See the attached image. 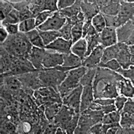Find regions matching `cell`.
<instances>
[{"instance_id":"1","label":"cell","mask_w":134,"mask_h":134,"mask_svg":"<svg viewBox=\"0 0 134 134\" xmlns=\"http://www.w3.org/2000/svg\"><path fill=\"white\" fill-rule=\"evenodd\" d=\"M1 47L15 57L28 59L33 46L25 33L19 32L16 35H10Z\"/></svg>"},{"instance_id":"2","label":"cell","mask_w":134,"mask_h":134,"mask_svg":"<svg viewBox=\"0 0 134 134\" xmlns=\"http://www.w3.org/2000/svg\"><path fill=\"white\" fill-rule=\"evenodd\" d=\"M87 70V68L81 66L68 71L67 75L64 79V80L57 87L61 98H63L67 93L71 92L72 90L80 85L79 83L80 79L85 75Z\"/></svg>"},{"instance_id":"3","label":"cell","mask_w":134,"mask_h":134,"mask_svg":"<svg viewBox=\"0 0 134 134\" xmlns=\"http://www.w3.org/2000/svg\"><path fill=\"white\" fill-rule=\"evenodd\" d=\"M122 78V76L119 75L115 79L110 80L108 78H98L96 77L93 81V85L99 84L101 89L96 92H94V98H116L119 96L118 93V82Z\"/></svg>"},{"instance_id":"4","label":"cell","mask_w":134,"mask_h":134,"mask_svg":"<svg viewBox=\"0 0 134 134\" xmlns=\"http://www.w3.org/2000/svg\"><path fill=\"white\" fill-rule=\"evenodd\" d=\"M68 73L60 70H56L54 68L43 69L39 70V78L42 87H52L58 90L57 87L64 80Z\"/></svg>"},{"instance_id":"5","label":"cell","mask_w":134,"mask_h":134,"mask_svg":"<svg viewBox=\"0 0 134 134\" xmlns=\"http://www.w3.org/2000/svg\"><path fill=\"white\" fill-rule=\"evenodd\" d=\"M34 96L36 103L39 106L46 104L62 103L61 98L58 91L52 87H42L35 91Z\"/></svg>"},{"instance_id":"6","label":"cell","mask_w":134,"mask_h":134,"mask_svg":"<svg viewBox=\"0 0 134 134\" xmlns=\"http://www.w3.org/2000/svg\"><path fill=\"white\" fill-rule=\"evenodd\" d=\"M83 86L81 85L68 93L62 98V104L69 106L74 110L75 113H80L81 96Z\"/></svg>"},{"instance_id":"7","label":"cell","mask_w":134,"mask_h":134,"mask_svg":"<svg viewBox=\"0 0 134 134\" xmlns=\"http://www.w3.org/2000/svg\"><path fill=\"white\" fill-rule=\"evenodd\" d=\"M117 41L127 46L133 45V20H129L125 25L116 29Z\"/></svg>"},{"instance_id":"8","label":"cell","mask_w":134,"mask_h":134,"mask_svg":"<svg viewBox=\"0 0 134 134\" xmlns=\"http://www.w3.org/2000/svg\"><path fill=\"white\" fill-rule=\"evenodd\" d=\"M66 21V18L61 15L60 12L57 11L54 12L52 16L49 17L45 23L38 26L37 29L42 31H58L64 26Z\"/></svg>"},{"instance_id":"9","label":"cell","mask_w":134,"mask_h":134,"mask_svg":"<svg viewBox=\"0 0 134 134\" xmlns=\"http://www.w3.org/2000/svg\"><path fill=\"white\" fill-rule=\"evenodd\" d=\"M119 11L116 16V26L119 27L129 20H133L134 3L127 1H120Z\"/></svg>"},{"instance_id":"10","label":"cell","mask_w":134,"mask_h":134,"mask_svg":"<svg viewBox=\"0 0 134 134\" xmlns=\"http://www.w3.org/2000/svg\"><path fill=\"white\" fill-rule=\"evenodd\" d=\"M75 114V112L74 111L73 109L63 104L62 105L60 109L57 113V115L55 116L52 123H54L58 127L62 128L66 131L67 126Z\"/></svg>"},{"instance_id":"11","label":"cell","mask_w":134,"mask_h":134,"mask_svg":"<svg viewBox=\"0 0 134 134\" xmlns=\"http://www.w3.org/2000/svg\"><path fill=\"white\" fill-rule=\"evenodd\" d=\"M39 70L17 75L24 88L36 90L40 87H42L39 78Z\"/></svg>"},{"instance_id":"12","label":"cell","mask_w":134,"mask_h":134,"mask_svg":"<svg viewBox=\"0 0 134 134\" xmlns=\"http://www.w3.org/2000/svg\"><path fill=\"white\" fill-rule=\"evenodd\" d=\"M119 43V51L116 56V60L121 68L123 69H128L129 66L133 65V55L130 53L127 45Z\"/></svg>"},{"instance_id":"13","label":"cell","mask_w":134,"mask_h":134,"mask_svg":"<svg viewBox=\"0 0 134 134\" xmlns=\"http://www.w3.org/2000/svg\"><path fill=\"white\" fill-rule=\"evenodd\" d=\"M63 62L64 54L47 49L43 59L42 65L43 69H50L58 66H62Z\"/></svg>"},{"instance_id":"14","label":"cell","mask_w":134,"mask_h":134,"mask_svg":"<svg viewBox=\"0 0 134 134\" xmlns=\"http://www.w3.org/2000/svg\"><path fill=\"white\" fill-rule=\"evenodd\" d=\"M100 35V45L104 48H108L117 43V36H116V28L106 26L99 33Z\"/></svg>"},{"instance_id":"15","label":"cell","mask_w":134,"mask_h":134,"mask_svg":"<svg viewBox=\"0 0 134 134\" xmlns=\"http://www.w3.org/2000/svg\"><path fill=\"white\" fill-rule=\"evenodd\" d=\"M72 46V40L67 41L63 38L59 37L51 43L50 44L45 46V49L54 51L60 54H66L71 52L70 49Z\"/></svg>"},{"instance_id":"16","label":"cell","mask_w":134,"mask_h":134,"mask_svg":"<svg viewBox=\"0 0 134 134\" xmlns=\"http://www.w3.org/2000/svg\"><path fill=\"white\" fill-rule=\"evenodd\" d=\"M104 49V48L101 45L97 46L91 52V54L84 59V60L82 62V66L86 67L87 69L97 67L101 60Z\"/></svg>"},{"instance_id":"17","label":"cell","mask_w":134,"mask_h":134,"mask_svg":"<svg viewBox=\"0 0 134 134\" xmlns=\"http://www.w3.org/2000/svg\"><path fill=\"white\" fill-rule=\"evenodd\" d=\"M46 51L44 48H39L35 46L32 48L28 60L37 70H42L43 69L42 62Z\"/></svg>"},{"instance_id":"18","label":"cell","mask_w":134,"mask_h":134,"mask_svg":"<svg viewBox=\"0 0 134 134\" xmlns=\"http://www.w3.org/2000/svg\"><path fill=\"white\" fill-rule=\"evenodd\" d=\"M80 6L85 20H92L93 17L100 13V10L96 1H81Z\"/></svg>"},{"instance_id":"19","label":"cell","mask_w":134,"mask_h":134,"mask_svg":"<svg viewBox=\"0 0 134 134\" xmlns=\"http://www.w3.org/2000/svg\"><path fill=\"white\" fill-rule=\"evenodd\" d=\"M94 124L95 122L89 115L85 114H80L78 123L76 129L74 131L75 134L90 133V129Z\"/></svg>"},{"instance_id":"20","label":"cell","mask_w":134,"mask_h":134,"mask_svg":"<svg viewBox=\"0 0 134 134\" xmlns=\"http://www.w3.org/2000/svg\"><path fill=\"white\" fill-rule=\"evenodd\" d=\"M93 101V85H88L83 87L81 96L80 113L87 109Z\"/></svg>"},{"instance_id":"21","label":"cell","mask_w":134,"mask_h":134,"mask_svg":"<svg viewBox=\"0 0 134 134\" xmlns=\"http://www.w3.org/2000/svg\"><path fill=\"white\" fill-rule=\"evenodd\" d=\"M118 90L120 93L126 98H133V87L131 81L127 79L122 77L118 82Z\"/></svg>"},{"instance_id":"22","label":"cell","mask_w":134,"mask_h":134,"mask_svg":"<svg viewBox=\"0 0 134 134\" xmlns=\"http://www.w3.org/2000/svg\"><path fill=\"white\" fill-rule=\"evenodd\" d=\"M82 66V60L78 56L72 54V52L69 54H64V62L62 66L67 67L71 70Z\"/></svg>"},{"instance_id":"23","label":"cell","mask_w":134,"mask_h":134,"mask_svg":"<svg viewBox=\"0 0 134 134\" xmlns=\"http://www.w3.org/2000/svg\"><path fill=\"white\" fill-rule=\"evenodd\" d=\"M119 48L120 46L119 43L115 45L108 47V48H104L101 60H100V62L98 64H104V63H106V62H108L110 60L116 58V55H117L118 52L119 51Z\"/></svg>"},{"instance_id":"24","label":"cell","mask_w":134,"mask_h":134,"mask_svg":"<svg viewBox=\"0 0 134 134\" xmlns=\"http://www.w3.org/2000/svg\"><path fill=\"white\" fill-rule=\"evenodd\" d=\"M71 52L78 56L82 60L85 59V55L87 51V42L85 39H81L78 41L74 43L70 49Z\"/></svg>"},{"instance_id":"25","label":"cell","mask_w":134,"mask_h":134,"mask_svg":"<svg viewBox=\"0 0 134 134\" xmlns=\"http://www.w3.org/2000/svg\"><path fill=\"white\" fill-rule=\"evenodd\" d=\"M120 7H121L120 1L111 0L108 4L102 7V8H100V13H101L102 14L116 16L119 13Z\"/></svg>"},{"instance_id":"26","label":"cell","mask_w":134,"mask_h":134,"mask_svg":"<svg viewBox=\"0 0 134 134\" xmlns=\"http://www.w3.org/2000/svg\"><path fill=\"white\" fill-rule=\"evenodd\" d=\"M84 39L87 42V51L85 55V58L91 54L92 51L100 45V35L96 33L94 35H87Z\"/></svg>"},{"instance_id":"27","label":"cell","mask_w":134,"mask_h":134,"mask_svg":"<svg viewBox=\"0 0 134 134\" xmlns=\"http://www.w3.org/2000/svg\"><path fill=\"white\" fill-rule=\"evenodd\" d=\"M62 105V103L46 104L43 105L44 107L45 115L49 123L52 122L55 116L60 109Z\"/></svg>"},{"instance_id":"28","label":"cell","mask_w":134,"mask_h":134,"mask_svg":"<svg viewBox=\"0 0 134 134\" xmlns=\"http://www.w3.org/2000/svg\"><path fill=\"white\" fill-rule=\"evenodd\" d=\"M81 1H75V3L71 6L65 9L60 10V13L66 18H71L77 16L78 14L81 11Z\"/></svg>"},{"instance_id":"29","label":"cell","mask_w":134,"mask_h":134,"mask_svg":"<svg viewBox=\"0 0 134 134\" xmlns=\"http://www.w3.org/2000/svg\"><path fill=\"white\" fill-rule=\"evenodd\" d=\"M40 36L43 40V42L44 43L45 46L50 44L51 43L55 41L56 39L61 37V35L59 31H42L39 29H37Z\"/></svg>"},{"instance_id":"30","label":"cell","mask_w":134,"mask_h":134,"mask_svg":"<svg viewBox=\"0 0 134 134\" xmlns=\"http://www.w3.org/2000/svg\"><path fill=\"white\" fill-rule=\"evenodd\" d=\"M25 35H26V36L27 37L28 39L32 44V46L39 48H44L45 49V45L43 42L42 39H41L37 29L25 33Z\"/></svg>"},{"instance_id":"31","label":"cell","mask_w":134,"mask_h":134,"mask_svg":"<svg viewBox=\"0 0 134 134\" xmlns=\"http://www.w3.org/2000/svg\"><path fill=\"white\" fill-rule=\"evenodd\" d=\"M96 70L97 67L87 69L85 75L80 79V81H79L80 85H82L83 87L85 86V85H92V83H93V79H94V77H95L96 74Z\"/></svg>"},{"instance_id":"32","label":"cell","mask_w":134,"mask_h":134,"mask_svg":"<svg viewBox=\"0 0 134 134\" xmlns=\"http://www.w3.org/2000/svg\"><path fill=\"white\" fill-rule=\"evenodd\" d=\"M92 25L97 31V33H101L106 27V23L103 15L101 13H98L95 16L93 17L92 19Z\"/></svg>"},{"instance_id":"33","label":"cell","mask_w":134,"mask_h":134,"mask_svg":"<svg viewBox=\"0 0 134 134\" xmlns=\"http://www.w3.org/2000/svg\"><path fill=\"white\" fill-rule=\"evenodd\" d=\"M120 119H121V113L115 110L104 115L102 123V124L119 123Z\"/></svg>"},{"instance_id":"34","label":"cell","mask_w":134,"mask_h":134,"mask_svg":"<svg viewBox=\"0 0 134 134\" xmlns=\"http://www.w3.org/2000/svg\"><path fill=\"white\" fill-rule=\"evenodd\" d=\"M18 23H20L19 12L14 8L7 15L5 19L2 22V25L4 26V25H8V24L15 25V24H18Z\"/></svg>"},{"instance_id":"35","label":"cell","mask_w":134,"mask_h":134,"mask_svg":"<svg viewBox=\"0 0 134 134\" xmlns=\"http://www.w3.org/2000/svg\"><path fill=\"white\" fill-rule=\"evenodd\" d=\"M36 27L35 26V19L30 18L20 23L19 31L23 33H26L31 31H33Z\"/></svg>"},{"instance_id":"36","label":"cell","mask_w":134,"mask_h":134,"mask_svg":"<svg viewBox=\"0 0 134 134\" xmlns=\"http://www.w3.org/2000/svg\"><path fill=\"white\" fill-rule=\"evenodd\" d=\"M83 23H79L72 26L71 30L72 44L75 43L83 36Z\"/></svg>"},{"instance_id":"37","label":"cell","mask_w":134,"mask_h":134,"mask_svg":"<svg viewBox=\"0 0 134 134\" xmlns=\"http://www.w3.org/2000/svg\"><path fill=\"white\" fill-rule=\"evenodd\" d=\"M80 114H85V115H87L92 118L95 123H100L102 122L103 116L104 115L103 113L100 110H92L90 108H87V109L85 110L84 111L81 113Z\"/></svg>"},{"instance_id":"38","label":"cell","mask_w":134,"mask_h":134,"mask_svg":"<svg viewBox=\"0 0 134 134\" xmlns=\"http://www.w3.org/2000/svg\"><path fill=\"white\" fill-rule=\"evenodd\" d=\"M134 119L133 115H129L126 113H121V119L119 124L121 127H133Z\"/></svg>"},{"instance_id":"39","label":"cell","mask_w":134,"mask_h":134,"mask_svg":"<svg viewBox=\"0 0 134 134\" xmlns=\"http://www.w3.org/2000/svg\"><path fill=\"white\" fill-rule=\"evenodd\" d=\"M88 108L92 110H100L102 113L106 115L109 113H111L113 111H115L116 110V106L115 104H110V105H107V106H101L98 104L95 103V102H92L90 106H89Z\"/></svg>"},{"instance_id":"40","label":"cell","mask_w":134,"mask_h":134,"mask_svg":"<svg viewBox=\"0 0 134 134\" xmlns=\"http://www.w3.org/2000/svg\"><path fill=\"white\" fill-rule=\"evenodd\" d=\"M14 8L10 2L1 1V21H3L5 19L7 15L10 13Z\"/></svg>"},{"instance_id":"41","label":"cell","mask_w":134,"mask_h":134,"mask_svg":"<svg viewBox=\"0 0 134 134\" xmlns=\"http://www.w3.org/2000/svg\"><path fill=\"white\" fill-rule=\"evenodd\" d=\"M116 72L120 74L121 76L124 78L129 79L131 81L132 84L134 83V68L133 65H131L129 66L128 69H123L122 68H120L116 70Z\"/></svg>"},{"instance_id":"42","label":"cell","mask_w":134,"mask_h":134,"mask_svg":"<svg viewBox=\"0 0 134 134\" xmlns=\"http://www.w3.org/2000/svg\"><path fill=\"white\" fill-rule=\"evenodd\" d=\"M72 26L69 23H66L62 26L60 29L59 30V32L61 35V37L64 39L65 40L69 41L72 40V36H71V30H72Z\"/></svg>"},{"instance_id":"43","label":"cell","mask_w":134,"mask_h":134,"mask_svg":"<svg viewBox=\"0 0 134 134\" xmlns=\"http://www.w3.org/2000/svg\"><path fill=\"white\" fill-rule=\"evenodd\" d=\"M54 12H52L50 11H45L39 14L35 18V26H39L52 16Z\"/></svg>"},{"instance_id":"44","label":"cell","mask_w":134,"mask_h":134,"mask_svg":"<svg viewBox=\"0 0 134 134\" xmlns=\"http://www.w3.org/2000/svg\"><path fill=\"white\" fill-rule=\"evenodd\" d=\"M79 116H80V113H75L73 115L72 119L70 120V123H69V125L67 126V128L66 129V133H73L75 129L77 127Z\"/></svg>"},{"instance_id":"45","label":"cell","mask_w":134,"mask_h":134,"mask_svg":"<svg viewBox=\"0 0 134 134\" xmlns=\"http://www.w3.org/2000/svg\"><path fill=\"white\" fill-rule=\"evenodd\" d=\"M97 67H100V68H102V69H110V70H115V71H116L118 69L121 68V66L119 64V62L116 61V59L110 60L108 61V62H106V63H104V64H98Z\"/></svg>"},{"instance_id":"46","label":"cell","mask_w":134,"mask_h":134,"mask_svg":"<svg viewBox=\"0 0 134 134\" xmlns=\"http://www.w3.org/2000/svg\"><path fill=\"white\" fill-rule=\"evenodd\" d=\"M123 113H126L129 115H133L134 113V103L133 100L131 98H129L125 102L123 109L121 110Z\"/></svg>"},{"instance_id":"47","label":"cell","mask_w":134,"mask_h":134,"mask_svg":"<svg viewBox=\"0 0 134 134\" xmlns=\"http://www.w3.org/2000/svg\"><path fill=\"white\" fill-rule=\"evenodd\" d=\"M106 23V26H110V27H115L117 28L116 26V16H108V15L102 14Z\"/></svg>"},{"instance_id":"48","label":"cell","mask_w":134,"mask_h":134,"mask_svg":"<svg viewBox=\"0 0 134 134\" xmlns=\"http://www.w3.org/2000/svg\"><path fill=\"white\" fill-rule=\"evenodd\" d=\"M127 100V98H126L125 96H119L117 97L115 99V105L116 106V110L120 113H121V110L123 109V107L124 106L125 102Z\"/></svg>"},{"instance_id":"49","label":"cell","mask_w":134,"mask_h":134,"mask_svg":"<svg viewBox=\"0 0 134 134\" xmlns=\"http://www.w3.org/2000/svg\"><path fill=\"white\" fill-rule=\"evenodd\" d=\"M75 2V0H60V1H58V9L61 10L66 8H69V7L73 5Z\"/></svg>"},{"instance_id":"50","label":"cell","mask_w":134,"mask_h":134,"mask_svg":"<svg viewBox=\"0 0 134 134\" xmlns=\"http://www.w3.org/2000/svg\"><path fill=\"white\" fill-rule=\"evenodd\" d=\"M3 26L5 27L9 35H16L19 33L18 32V31H19V25H18V24H15V25L8 24V25H5Z\"/></svg>"},{"instance_id":"51","label":"cell","mask_w":134,"mask_h":134,"mask_svg":"<svg viewBox=\"0 0 134 134\" xmlns=\"http://www.w3.org/2000/svg\"><path fill=\"white\" fill-rule=\"evenodd\" d=\"M93 102L101 106H107V105L115 104V98H108V99H96L93 100Z\"/></svg>"},{"instance_id":"52","label":"cell","mask_w":134,"mask_h":134,"mask_svg":"<svg viewBox=\"0 0 134 134\" xmlns=\"http://www.w3.org/2000/svg\"><path fill=\"white\" fill-rule=\"evenodd\" d=\"M102 125V123H96L93 125L90 129V133H95V134H101V127Z\"/></svg>"},{"instance_id":"53","label":"cell","mask_w":134,"mask_h":134,"mask_svg":"<svg viewBox=\"0 0 134 134\" xmlns=\"http://www.w3.org/2000/svg\"><path fill=\"white\" fill-rule=\"evenodd\" d=\"M58 128V126L54 123L51 122L48 125L46 129H44L43 133H56V129Z\"/></svg>"},{"instance_id":"54","label":"cell","mask_w":134,"mask_h":134,"mask_svg":"<svg viewBox=\"0 0 134 134\" xmlns=\"http://www.w3.org/2000/svg\"><path fill=\"white\" fill-rule=\"evenodd\" d=\"M91 25H92V20H85L83 26V36H82L83 39H84L87 34V32Z\"/></svg>"},{"instance_id":"55","label":"cell","mask_w":134,"mask_h":134,"mask_svg":"<svg viewBox=\"0 0 134 134\" xmlns=\"http://www.w3.org/2000/svg\"><path fill=\"white\" fill-rule=\"evenodd\" d=\"M8 33L5 29V27L3 26H1V28H0V41H1V44H2L6 40L7 37H8Z\"/></svg>"},{"instance_id":"56","label":"cell","mask_w":134,"mask_h":134,"mask_svg":"<svg viewBox=\"0 0 134 134\" xmlns=\"http://www.w3.org/2000/svg\"><path fill=\"white\" fill-rule=\"evenodd\" d=\"M121 127V126H113L111 127H110L109 129L107 130L106 133L107 134H113V133H116L118 129Z\"/></svg>"},{"instance_id":"57","label":"cell","mask_w":134,"mask_h":134,"mask_svg":"<svg viewBox=\"0 0 134 134\" xmlns=\"http://www.w3.org/2000/svg\"><path fill=\"white\" fill-rule=\"evenodd\" d=\"M56 133H57V134H65V133H66V132L65 130L62 129V128L60 127H58L57 129H56Z\"/></svg>"}]
</instances>
